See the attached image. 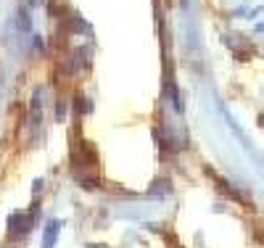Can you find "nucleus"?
<instances>
[{
	"mask_svg": "<svg viewBox=\"0 0 264 248\" xmlns=\"http://www.w3.org/2000/svg\"><path fill=\"white\" fill-rule=\"evenodd\" d=\"M34 211H37V206H34L32 211H13V214L8 217V235L11 238H21V235H27V232L32 230Z\"/></svg>",
	"mask_w": 264,
	"mask_h": 248,
	"instance_id": "f03ea898",
	"label": "nucleus"
},
{
	"mask_svg": "<svg viewBox=\"0 0 264 248\" xmlns=\"http://www.w3.org/2000/svg\"><path fill=\"white\" fill-rule=\"evenodd\" d=\"M256 32H264V21H259V24H256Z\"/></svg>",
	"mask_w": 264,
	"mask_h": 248,
	"instance_id": "6e6552de",
	"label": "nucleus"
},
{
	"mask_svg": "<svg viewBox=\"0 0 264 248\" xmlns=\"http://www.w3.org/2000/svg\"><path fill=\"white\" fill-rule=\"evenodd\" d=\"M74 109H77V114H80V111H82V114H90V111H92V103L88 101V98H82V95H77L74 98Z\"/></svg>",
	"mask_w": 264,
	"mask_h": 248,
	"instance_id": "39448f33",
	"label": "nucleus"
},
{
	"mask_svg": "<svg viewBox=\"0 0 264 248\" xmlns=\"http://www.w3.org/2000/svg\"><path fill=\"white\" fill-rule=\"evenodd\" d=\"M259 124H262V127H264V114H262V116H259Z\"/></svg>",
	"mask_w": 264,
	"mask_h": 248,
	"instance_id": "1a4fd4ad",
	"label": "nucleus"
},
{
	"mask_svg": "<svg viewBox=\"0 0 264 248\" xmlns=\"http://www.w3.org/2000/svg\"><path fill=\"white\" fill-rule=\"evenodd\" d=\"M262 11H264V3H259V5H254V8L248 11V19H256V16H259Z\"/></svg>",
	"mask_w": 264,
	"mask_h": 248,
	"instance_id": "0eeeda50",
	"label": "nucleus"
},
{
	"mask_svg": "<svg viewBox=\"0 0 264 248\" xmlns=\"http://www.w3.org/2000/svg\"><path fill=\"white\" fill-rule=\"evenodd\" d=\"M19 27H21V29H29V27H32V21H29V13H27L24 8L19 11Z\"/></svg>",
	"mask_w": 264,
	"mask_h": 248,
	"instance_id": "423d86ee",
	"label": "nucleus"
},
{
	"mask_svg": "<svg viewBox=\"0 0 264 248\" xmlns=\"http://www.w3.org/2000/svg\"><path fill=\"white\" fill-rule=\"evenodd\" d=\"M169 193H172V182H169V180H159V182H156V188L148 190V195H169Z\"/></svg>",
	"mask_w": 264,
	"mask_h": 248,
	"instance_id": "20e7f679",
	"label": "nucleus"
},
{
	"mask_svg": "<svg viewBox=\"0 0 264 248\" xmlns=\"http://www.w3.org/2000/svg\"><path fill=\"white\" fill-rule=\"evenodd\" d=\"M217 109H219V116H222V122H225L227 127H230V130H233V135L238 138V143L243 145V151H246L248 156H251V159H254V164H256V169H259V174L264 177V153H262L259 148L254 145V140H251V138H248V135L243 132V127H240L238 122H235V116H233L230 111L225 109V103H222V101H217Z\"/></svg>",
	"mask_w": 264,
	"mask_h": 248,
	"instance_id": "f257e3e1",
	"label": "nucleus"
},
{
	"mask_svg": "<svg viewBox=\"0 0 264 248\" xmlns=\"http://www.w3.org/2000/svg\"><path fill=\"white\" fill-rule=\"evenodd\" d=\"M59 230H61V222H59V219H51V222L45 224V232H42V248H53L56 246Z\"/></svg>",
	"mask_w": 264,
	"mask_h": 248,
	"instance_id": "7ed1b4c3",
	"label": "nucleus"
}]
</instances>
